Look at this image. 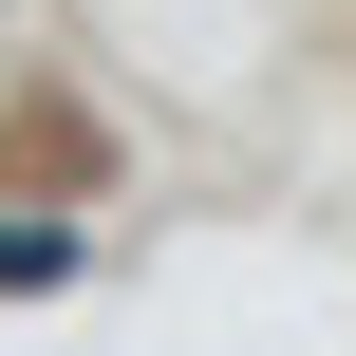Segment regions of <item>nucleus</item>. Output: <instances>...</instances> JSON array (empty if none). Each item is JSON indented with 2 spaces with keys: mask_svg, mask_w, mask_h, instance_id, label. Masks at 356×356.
Returning a JSON list of instances; mask_svg holds the SVG:
<instances>
[{
  "mask_svg": "<svg viewBox=\"0 0 356 356\" xmlns=\"http://www.w3.org/2000/svg\"><path fill=\"white\" fill-rule=\"evenodd\" d=\"M56 263H75L56 225H0V282H56Z\"/></svg>",
  "mask_w": 356,
  "mask_h": 356,
  "instance_id": "nucleus-1",
  "label": "nucleus"
}]
</instances>
